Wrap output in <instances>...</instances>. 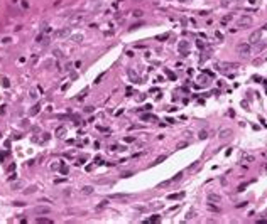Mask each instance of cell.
Listing matches in <instances>:
<instances>
[{
  "label": "cell",
  "instance_id": "1",
  "mask_svg": "<svg viewBox=\"0 0 267 224\" xmlns=\"http://www.w3.org/2000/svg\"><path fill=\"white\" fill-rule=\"evenodd\" d=\"M237 51H238L240 56H249V54L252 52V46H250V44H238V46H237Z\"/></svg>",
  "mask_w": 267,
  "mask_h": 224
},
{
  "label": "cell",
  "instance_id": "2",
  "mask_svg": "<svg viewBox=\"0 0 267 224\" xmlns=\"http://www.w3.org/2000/svg\"><path fill=\"white\" fill-rule=\"evenodd\" d=\"M252 25V17H249V15H242L240 19H238V27H242V29H247V27H250Z\"/></svg>",
  "mask_w": 267,
  "mask_h": 224
},
{
  "label": "cell",
  "instance_id": "3",
  "mask_svg": "<svg viewBox=\"0 0 267 224\" xmlns=\"http://www.w3.org/2000/svg\"><path fill=\"white\" fill-rule=\"evenodd\" d=\"M260 37H262V32L260 31H257V32H254L250 37H249V44L250 46H254V44H257L259 40H260Z\"/></svg>",
  "mask_w": 267,
  "mask_h": 224
},
{
  "label": "cell",
  "instance_id": "4",
  "mask_svg": "<svg viewBox=\"0 0 267 224\" xmlns=\"http://www.w3.org/2000/svg\"><path fill=\"white\" fill-rule=\"evenodd\" d=\"M232 133H233V131H232L230 128H223V130L220 131V138H222V140H225V138H230V137H232Z\"/></svg>",
  "mask_w": 267,
  "mask_h": 224
},
{
  "label": "cell",
  "instance_id": "5",
  "mask_svg": "<svg viewBox=\"0 0 267 224\" xmlns=\"http://www.w3.org/2000/svg\"><path fill=\"white\" fill-rule=\"evenodd\" d=\"M264 47H266V42H262V40H259L257 44H254V51H255V54H257V52H260Z\"/></svg>",
  "mask_w": 267,
  "mask_h": 224
},
{
  "label": "cell",
  "instance_id": "6",
  "mask_svg": "<svg viewBox=\"0 0 267 224\" xmlns=\"http://www.w3.org/2000/svg\"><path fill=\"white\" fill-rule=\"evenodd\" d=\"M178 47H179V52H184V51H186V49L189 47V44H188V40H181Z\"/></svg>",
  "mask_w": 267,
  "mask_h": 224
},
{
  "label": "cell",
  "instance_id": "7",
  "mask_svg": "<svg viewBox=\"0 0 267 224\" xmlns=\"http://www.w3.org/2000/svg\"><path fill=\"white\" fill-rule=\"evenodd\" d=\"M81 194H85V195H90V194H93V187L91 185H85L81 189Z\"/></svg>",
  "mask_w": 267,
  "mask_h": 224
},
{
  "label": "cell",
  "instance_id": "8",
  "mask_svg": "<svg viewBox=\"0 0 267 224\" xmlns=\"http://www.w3.org/2000/svg\"><path fill=\"white\" fill-rule=\"evenodd\" d=\"M208 201H210V202H213V201H215V202H220L222 197H220L218 194H210V195H208Z\"/></svg>",
  "mask_w": 267,
  "mask_h": 224
},
{
  "label": "cell",
  "instance_id": "9",
  "mask_svg": "<svg viewBox=\"0 0 267 224\" xmlns=\"http://www.w3.org/2000/svg\"><path fill=\"white\" fill-rule=\"evenodd\" d=\"M36 212H37V214H49V212H51V209H49V207H37V209H36Z\"/></svg>",
  "mask_w": 267,
  "mask_h": 224
},
{
  "label": "cell",
  "instance_id": "10",
  "mask_svg": "<svg viewBox=\"0 0 267 224\" xmlns=\"http://www.w3.org/2000/svg\"><path fill=\"white\" fill-rule=\"evenodd\" d=\"M64 131H66V126H58L56 128V137H63Z\"/></svg>",
  "mask_w": 267,
  "mask_h": 224
},
{
  "label": "cell",
  "instance_id": "11",
  "mask_svg": "<svg viewBox=\"0 0 267 224\" xmlns=\"http://www.w3.org/2000/svg\"><path fill=\"white\" fill-rule=\"evenodd\" d=\"M188 145H189V142H188V140H186V142H179V143L176 145V148H178V150H181V148H186Z\"/></svg>",
  "mask_w": 267,
  "mask_h": 224
},
{
  "label": "cell",
  "instance_id": "12",
  "mask_svg": "<svg viewBox=\"0 0 267 224\" xmlns=\"http://www.w3.org/2000/svg\"><path fill=\"white\" fill-rule=\"evenodd\" d=\"M198 137H200V140H206V138H208V131H206V130H201L200 133H198Z\"/></svg>",
  "mask_w": 267,
  "mask_h": 224
},
{
  "label": "cell",
  "instance_id": "13",
  "mask_svg": "<svg viewBox=\"0 0 267 224\" xmlns=\"http://www.w3.org/2000/svg\"><path fill=\"white\" fill-rule=\"evenodd\" d=\"M195 216H196V211H195V209H191V211H189V212L186 214V221H189V219H193Z\"/></svg>",
  "mask_w": 267,
  "mask_h": 224
},
{
  "label": "cell",
  "instance_id": "14",
  "mask_svg": "<svg viewBox=\"0 0 267 224\" xmlns=\"http://www.w3.org/2000/svg\"><path fill=\"white\" fill-rule=\"evenodd\" d=\"M240 158H242V160H247V162H252V160H254V157H252V155H247V153H242Z\"/></svg>",
  "mask_w": 267,
  "mask_h": 224
},
{
  "label": "cell",
  "instance_id": "15",
  "mask_svg": "<svg viewBox=\"0 0 267 224\" xmlns=\"http://www.w3.org/2000/svg\"><path fill=\"white\" fill-rule=\"evenodd\" d=\"M112 199H127L129 195H125V194H113V195H110Z\"/></svg>",
  "mask_w": 267,
  "mask_h": 224
},
{
  "label": "cell",
  "instance_id": "16",
  "mask_svg": "<svg viewBox=\"0 0 267 224\" xmlns=\"http://www.w3.org/2000/svg\"><path fill=\"white\" fill-rule=\"evenodd\" d=\"M36 223H42V224H49V223H51V219H46V217H37V219H36Z\"/></svg>",
  "mask_w": 267,
  "mask_h": 224
},
{
  "label": "cell",
  "instance_id": "17",
  "mask_svg": "<svg viewBox=\"0 0 267 224\" xmlns=\"http://www.w3.org/2000/svg\"><path fill=\"white\" fill-rule=\"evenodd\" d=\"M232 19H233V17H232V15H225V17H223V19H222V24H223V25H225V24H228V22H230V20H232Z\"/></svg>",
  "mask_w": 267,
  "mask_h": 224
},
{
  "label": "cell",
  "instance_id": "18",
  "mask_svg": "<svg viewBox=\"0 0 267 224\" xmlns=\"http://www.w3.org/2000/svg\"><path fill=\"white\" fill-rule=\"evenodd\" d=\"M132 14H134V17H137V19H140V17L144 15V12H142V10H139V8H137V10H134Z\"/></svg>",
  "mask_w": 267,
  "mask_h": 224
},
{
  "label": "cell",
  "instance_id": "19",
  "mask_svg": "<svg viewBox=\"0 0 267 224\" xmlns=\"http://www.w3.org/2000/svg\"><path fill=\"white\" fill-rule=\"evenodd\" d=\"M129 74H130V77H132V79H134V81H135V83H142V81H140V79L137 77V74H135L134 71H129Z\"/></svg>",
  "mask_w": 267,
  "mask_h": 224
},
{
  "label": "cell",
  "instance_id": "20",
  "mask_svg": "<svg viewBox=\"0 0 267 224\" xmlns=\"http://www.w3.org/2000/svg\"><path fill=\"white\" fill-rule=\"evenodd\" d=\"M208 209H210V211H215V212H220V207H218V206H213V204H208Z\"/></svg>",
  "mask_w": 267,
  "mask_h": 224
},
{
  "label": "cell",
  "instance_id": "21",
  "mask_svg": "<svg viewBox=\"0 0 267 224\" xmlns=\"http://www.w3.org/2000/svg\"><path fill=\"white\" fill-rule=\"evenodd\" d=\"M68 34H69V31H68V29H63V31H59V32H58V36H59V37H64V36H68Z\"/></svg>",
  "mask_w": 267,
  "mask_h": 224
},
{
  "label": "cell",
  "instance_id": "22",
  "mask_svg": "<svg viewBox=\"0 0 267 224\" xmlns=\"http://www.w3.org/2000/svg\"><path fill=\"white\" fill-rule=\"evenodd\" d=\"M142 120H144V121H147V120H156V116H152V115H142Z\"/></svg>",
  "mask_w": 267,
  "mask_h": 224
},
{
  "label": "cell",
  "instance_id": "23",
  "mask_svg": "<svg viewBox=\"0 0 267 224\" xmlns=\"http://www.w3.org/2000/svg\"><path fill=\"white\" fill-rule=\"evenodd\" d=\"M161 219V216H154V217H151V219H147L149 223H156V221H159Z\"/></svg>",
  "mask_w": 267,
  "mask_h": 224
},
{
  "label": "cell",
  "instance_id": "24",
  "mask_svg": "<svg viewBox=\"0 0 267 224\" xmlns=\"http://www.w3.org/2000/svg\"><path fill=\"white\" fill-rule=\"evenodd\" d=\"M198 81H201V83H203V84H206V83H208V81H206V77H205V76H200V77H198Z\"/></svg>",
  "mask_w": 267,
  "mask_h": 224
},
{
  "label": "cell",
  "instance_id": "25",
  "mask_svg": "<svg viewBox=\"0 0 267 224\" xmlns=\"http://www.w3.org/2000/svg\"><path fill=\"white\" fill-rule=\"evenodd\" d=\"M167 37H169V34H162V36H159L157 39H159V40H164V39H167Z\"/></svg>",
  "mask_w": 267,
  "mask_h": 224
},
{
  "label": "cell",
  "instance_id": "26",
  "mask_svg": "<svg viewBox=\"0 0 267 224\" xmlns=\"http://www.w3.org/2000/svg\"><path fill=\"white\" fill-rule=\"evenodd\" d=\"M134 140H135L134 137H125V142H127V143H130V142H134Z\"/></svg>",
  "mask_w": 267,
  "mask_h": 224
},
{
  "label": "cell",
  "instance_id": "27",
  "mask_svg": "<svg viewBox=\"0 0 267 224\" xmlns=\"http://www.w3.org/2000/svg\"><path fill=\"white\" fill-rule=\"evenodd\" d=\"M73 39H74V42H81V39H83V37H81V36H74Z\"/></svg>",
  "mask_w": 267,
  "mask_h": 224
},
{
  "label": "cell",
  "instance_id": "28",
  "mask_svg": "<svg viewBox=\"0 0 267 224\" xmlns=\"http://www.w3.org/2000/svg\"><path fill=\"white\" fill-rule=\"evenodd\" d=\"M162 160H166V155H162V157H159V158L156 160V163H159V162H162Z\"/></svg>",
  "mask_w": 267,
  "mask_h": 224
},
{
  "label": "cell",
  "instance_id": "29",
  "mask_svg": "<svg viewBox=\"0 0 267 224\" xmlns=\"http://www.w3.org/2000/svg\"><path fill=\"white\" fill-rule=\"evenodd\" d=\"M61 174H68V167H64V165L61 167Z\"/></svg>",
  "mask_w": 267,
  "mask_h": 224
},
{
  "label": "cell",
  "instance_id": "30",
  "mask_svg": "<svg viewBox=\"0 0 267 224\" xmlns=\"http://www.w3.org/2000/svg\"><path fill=\"white\" fill-rule=\"evenodd\" d=\"M264 31H267V24H266V25H264Z\"/></svg>",
  "mask_w": 267,
  "mask_h": 224
},
{
  "label": "cell",
  "instance_id": "31",
  "mask_svg": "<svg viewBox=\"0 0 267 224\" xmlns=\"http://www.w3.org/2000/svg\"><path fill=\"white\" fill-rule=\"evenodd\" d=\"M181 2H186V0H181Z\"/></svg>",
  "mask_w": 267,
  "mask_h": 224
}]
</instances>
